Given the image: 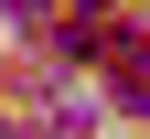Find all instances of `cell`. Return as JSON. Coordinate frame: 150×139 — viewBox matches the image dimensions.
<instances>
[{
	"instance_id": "3957f363",
	"label": "cell",
	"mask_w": 150,
	"mask_h": 139,
	"mask_svg": "<svg viewBox=\"0 0 150 139\" xmlns=\"http://www.w3.org/2000/svg\"><path fill=\"white\" fill-rule=\"evenodd\" d=\"M0 139H22V128H11V118H0Z\"/></svg>"
},
{
	"instance_id": "6da1fadb",
	"label": "cell",
	"mask_w": 150,
	"mask_h": 139,
	"mask_svg": "<svg viewBox=\"0 0 150 139\" xmlns=\"http://www.w3.org/2000/svg\"><path fill=\"white\" fill-rule=\"evenodd\" d=\"M97 128V96H43V139H86Z\"/></svg>"
},
{
	"instance_id": "7a4b0ae2",
	"label": "cell",
	"mask_w": 150,
	"mask_h": 139,
	"mask_svg": "<svg viewBox=\"0 0 150 139\" xmlns=\"http://www.w3.org/2000/svg\"><path fill=\"white\" fill-rule=\"evenodd\" d=\"M75 11H107V0H75Z\"/></svg>"
}]
</instances>
